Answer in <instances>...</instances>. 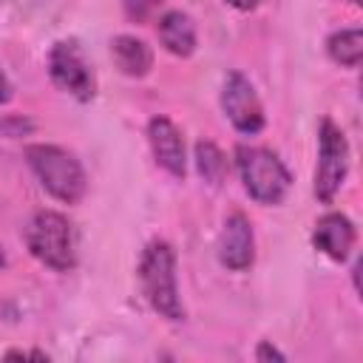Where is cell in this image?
Masks as SVG:
<instances>
[{"label": "cell", "instance_id": "1", "mask_svg": "<svg viewBox=\"0 0 363 363\" xmlns=\"http://www.w3.org/2000/svg\"><path fill=\"white\" fill-rule=\"evenodd\" d=\"M139 281L147 303L167 320H182L184 306L176 286V252L167 241H150L139 258Z\"/></svg>", "mask_w": 363, "mask_h": 363}, {"label": "cell", "instance_id": "2", "mask_svg": "<svg viewBox=\"0 0 363 363\" xmlns=\"http://www.w3.org/2000/svg\"><path fill=\"white\" fill-rule=\"evenodd\" d=\"M26 162L40 179V184L65 204H77L85 196L88 179L82 164L77 162L74 153L57 147V145H28L26 147Z\"/></svg>", "mask_w": 363, "mask_h": 363}, {"label": "cell", "instance_id": "3", "mask_svg": "<svg viewBox=\"0 0 363 363\" xmlns=\"http://www.w3.org/2000/svg\"><path fill=\"white\" fill-rule=\"evenodd\" d=\"M26 247L40 264L57 272H68L77 264L71 224L57 210H37L31 216L26 224Z\"/></svg>", "mask_w": 363, "mask_h": 363}, {"label": "cell", "instance_id": "4", "mask_svg": "<svg viewBox=\"0 0 363 363\" xmlns=\"http://www.w3.org/2000/svg\"><path fill=\"white\" fill-rule=\"evenodd\" d=\"M235 164H238V173H241L247 193L258 204H278L292 184L284 162L264 147L238 145L235 147Z\"/></svg>", "mask_w": 363, "mask_h": 363}, {"label": "cell", "instance_id": "5", "mask_svg": "<svg viewBox=\"0 0 363 363\" xmlns=\"http://www.w3.org/2000/svg\"><path fill=\"white\" fill-rule=\"evenodd\" d=\"M318 145L320 147H318V167H315V196L318 201L329 204L349 173V142L332 119H323Z\"/></svg>", "mask_w": 363, "mask_h": 363}, {"label": "cell", "instance_id": "6", "mask_svg": "<svg viewBox=\"0 0 363 363\" xmlns=\"http://www.w3.org/2000/svg\"><path fill=\"white\" fill-rule=\"evenodd\" d=\"M48 77L60 91L77 96L79 102H88L94 96V88H96L94 71L85 62V57L74 40L54 43V48L48 54Z\"/></svg>", "mask_w": 363, "mask_h": 363}, {"label": "cell", "instance_id": "7", "mask_svg": "<svg viewBox=\"0 0 363 363\" xmlns=\"http://www.w3.org/2000/svg\"><path fill=\"white\" fill-rule=\"evenodd\" d=\"M221 108L227 113V119L233 122V128L238 133H258L264 128V108L261 99L255 94V88L250 85V79L238 71H230L224 79V91H221Z\"/></svg>", "mask_w": 363, "mask_h": 363}, {"label": "cell", "instance_id": "8", "mask_svg": "<svg viewBox=\"0 0 363 363\" xmlns=\"http://www.w3.org/2000/svg\"><path fill=\"white\" fill-rule=\"evenodd\" d=\"M147 139L156 156V164L164 167L170 176L184 179L187 159H184V139L182 130L167 119V116H153L147 125Z\"/></svg>", "mask_w": 363, "mask_h": 363}, {"label": "cell", "instance_id": "9", "mask_svg": "<svg viewBox=\"0 0 363 363\" xmlns=\"http://www.w3.org/2000/svg\"><path fill=\"white\" fill-rule=\"evenodd\" d=\"M255 258V238H252V224L247 221V216L233 213L224 221L221 238H218V261L227 269H247Z\"/></svg>", "mask_w": 363, "mask_h": 363}, {"label": "cell", "instance_id": "10", "mask_svg": "<svg viewBox=\"0 0 363 363\" xmlns=\"http://www.w3.org/2000/svg\"><path fill=\"white\" fill-rule=\"evenodd\" d=\"M354 238H357L354 224L343 213H326L323 218H318L315 233H312L315 247L332 261H346L354 247Z\"/></svg>", "mask_w": 363, "mask_h": 363}, {"label": "cell", "instance_id": "11", "mask_svg": "<svg viewBox=\"0 0 363 363\" xmlns=\"http://www.w3.org/2000/svg\"><path fill=\"white\" fill-rule=\"evenodd\" d=\"M111 54H113L116 68L125 77H145L153 68V51H150V45L145 40L133 37V34H119L111 43Z\"/></svg>", "mask_w": 363, "mask_h": 363}, {"label": "cell", "instance_id": "12", "mask_svg": "<svg viewBox=\"0 0 363 363\" xmlns=\"http://www.w3.org/2000/svg\"><path fill=\"white\" fill-rule=\"evenodd\" d=\"M159 40L173 57H190L196 51V23L184 11H167L159 20Z\"/></svg>", "mask_w": 363, "mask_h": 363}, {"label": "cell", "instance_id": "13", "mask_svg": "<svg viewBox=\"0 0 363 363\" xmlns=\"http://www.w3.org/2000/svg\"><path fill=\"white\" fill-rule=\"evenodd\" d=\"M326 51L337 65L357 68L363 60V31L360 28H340L326 40Z\"/></svg>", "mask_w": 363, "mask_h": 363}, {"label": "cell", "instance_id": "14", "mask_svg": "<svg viewBox=\"0 0 363 363\" xmlns=\"http://www.w3.org/2000/svg\"><path fill=\"white\" fill-rule=\"evenodd\" d=\"M196 167H199L201 179L210 182L213 187H218L227 179V170H230L224 153L213 142H196Z\"/></svg>", "mask_w": 363, "mask_h": 363}, {"label": "cell", "instance_id": "15", "mask_svg": "<svg viewBox=\"0 0 363 363\" xmlns=\"http://www.w3.org/2000/svg\"><path fill=\"white\" fill-rule=\"evenodd\" d=\"M159 6H162V0H122L125 17H128L130 23H145Z\"/></svg>", "mask_w": 363, "mask_h": 363}, {"label": "cell", "instance_id": "16", "mask_svg": "<svg viewBox=\"0 0 363 363\" xmlns=\"http://www.w3.org/2000/svg\"><path fill=\"white\" fill-rule=\"evenodd\" d=\"M255 360H261V363H264V360H286V354H284V352H278L269 340H261V343H258V349H255Z\"/></svg>", "mask_w": 363, "mask_h": 363}, {"label": "cell", "instance_id": "17", "mask_svg": "<svg viewBox=\"0 0 363 363\" xmlns=\"http://www.w3.org/2000/svg\"><path fill=\"white\" fill-rule=\"evenodd\" d=\"M11 99V85H9V79H6V74L0 71V105H6Z\"/></svg>", "mask_w": 363, "mask_h": 363}, {"label": "cell", "instance_id": "18", "mask_svg": "<svg viewBox=\"0 0 363 363\" xmlns=\"http://www.w3.org/2000/svg\"><path fill=\"white\" fill-rule=\"evenodd\" d=\"M233 9H238V11H250V9H255L261 0H227Z\"/></svg>", "mask_w": 363, "mask_h": 363}, {"label": "cell", "instance_id": "19", "mask_svg": "<svg viewBox=\"0 0 363 363\" xmlns=\"http://www.w3.org/2000/svg\"><path fill=\"white\" fill-rule=\"evenodd\" d=\"M6 264V255H3V247H0V267Z\"/></svg>", "mask_w": 363, "mask_h": 363}, {"label": "cell", "instance_id": "20", "mask_svg": "<svg viewBox=\"0 0 363 363\" xmlns=\"http://www.w3.org/2000/svg\"><path fill=\"white\" fill-rule=\"evenodd\" d=\"M352 3H354V6H360V3H363V0H352Z\"/></svg>", "mask_w": 363, "mask_h": 363}]
</instances>
